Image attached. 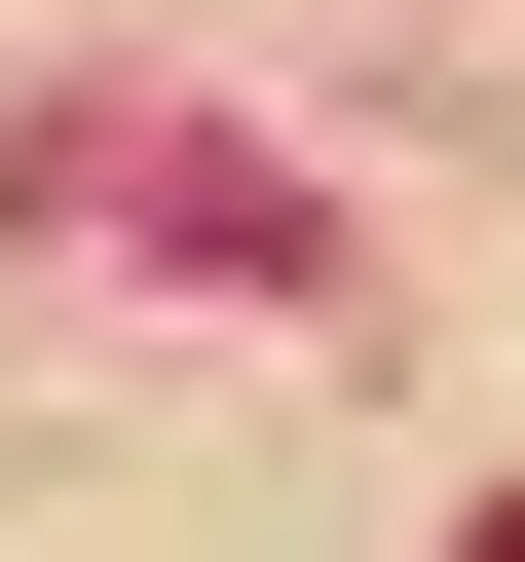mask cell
<instances>
[{"label":"cell","mask_w":525,"mask_h":562,"mask_svg":"<svg viewBox=\"0 0 525 562\" xmlns=\"http://www.w3.org/2000/svg\"><path fill=\"white\" fill-rule=\"evenodd\" d=\"M488 562H525V487H488Z\"/></svg>","instance_id":"6da1fadb"}]
</instances>
